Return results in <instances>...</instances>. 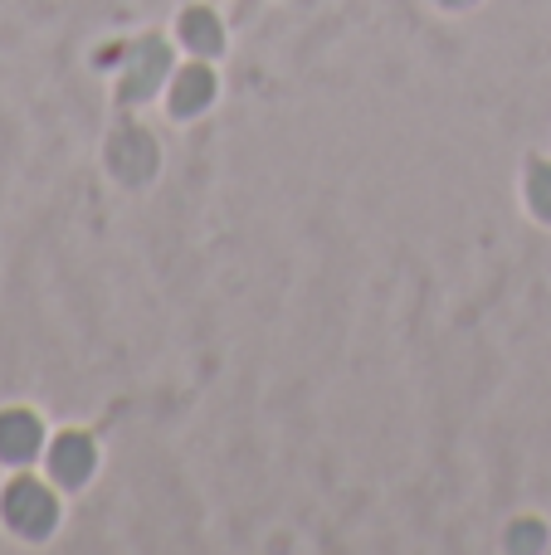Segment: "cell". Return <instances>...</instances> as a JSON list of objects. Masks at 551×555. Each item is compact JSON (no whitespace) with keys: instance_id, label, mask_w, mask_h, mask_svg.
<instances>
[{"instance_id":"obj_1","label":"cell","mask_w":551,"mask_h":555,"mask_svg":"<svg viewBox=\"0 0 551 555\" xmlns=\"http://www.w3.org/2000/svg\"><path fill=\"white\" fill-rule=\"evenodd\" d=\"M10 517L20 521V527L35 537V531L49 527V517H54V507H49V498L35 488V482H20V488H10Z\"/></svg>"},{"instance_id":"obj_2","label":"cell","mask_w":551,"mask_h":555,"mask_svg":"<svg viewBox=\"0 0 551 555\" xmlns=\"http://www.w3.org/2000/svg\"><path fill=\"white\" fill-rule=\"evenodd\" d=\"M39 443L35 424L25 420V414H10V420H0V449H5V459H29V449Z\"/></svg>"},{"instance_id":"obj_3","label":"cell","mask_w":551,"mask_h":555,"mask_svg":"<svg viewBox=\"0 0 551 555\" xmlns=\"http://www.w3.org/2000/svg\"><path fill=\"white\" fill-rule=\"evenodd\" d=\"M54 468H59V478H64V482H78L88 473V443L84 439H64V443H59Z\"/></svg>"},{"instance_id":"obj_4","label":"cell","mask_w":551,"mask_h":555,"mask_svg":"<svg viewBox=\"0 0 551 555\" xmlns=\"http://www.w3.org/2000/svg\"><path fill=\"white\" fill-rule=\"evenodd\" d=\"M547 201V185H537V205H542Z\"/></svg>"}]
</instances>
